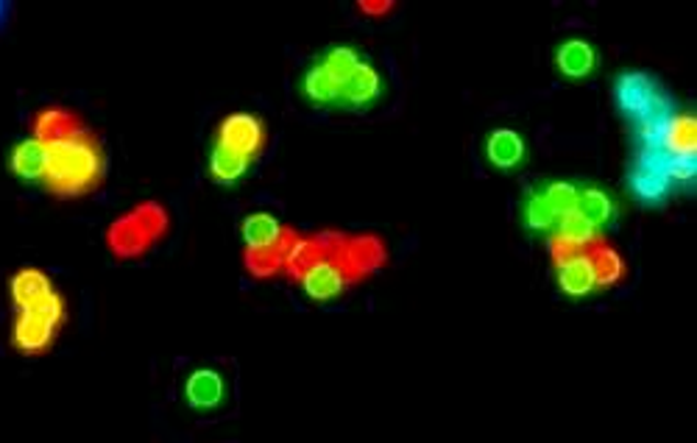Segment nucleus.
Here are the masks:
<instances>
[{"instance_id":"bb28decb","label":"nucleus","mask_w":697,"mask_h":443,"mask_svg":"<svg viewBox=\"0 0 697 443\" xmlns=\"http://www.w3.org/2000/svg\"><path fill=\"white\" fill-rule=\"evenodd\" d=\"M547 251H550L552 265L561 268V265H566V262H572V260H577V257L586 254L588 246L581 243V240H575V237L564 235V231H550Z\"/></svg>"},{"instance_id":"f8f14e48","label":"nucleus","mask_w":697,"mask_h":443,"mask_svg":"<svg viewBox=\"0 0 697 443\" xmlns=\"http://www.w3.org/2000/svg\"><path fill=\"white\" fill-rule=\"evenodd\" d=\"M54 291L56 287L50 282V276L45 271H40V268H20L18 274L12 276V282H9V296H12V304L18 307V313L37 307Z\"/></svg>"},{"instance_id":"5701e85b","label":"nucleus","mask_w":697,"mask_h":443,"mask_svg":"<svg viewBox=\"0 0 697 443\" xmlns=\"http://www.w3.org/2000/svg\"><path fill=\"white\" fill-rule=\"evenodd\" d=\"M302 95L307 98L310 104L322 106V110H333V106H340V84L335 79H329V76L324 73L316 61H313V65L304 70Z\"/></svg>"},{"instance_id":"9b49d317","label":"nucleus","mask_w":697,"mask_h":443,"mask_svg":"<svg viewBox=\"0 0 697 443\" xmlns=\"http://www.w3.org/2000/svg\"><path fill=\"white\" fill-rule=\"evenodd\" d=\"M302 285L304 296L313 298V302H333V298L344 296L349 282H346L344 271L338 268V262L329 257V260H322L318 265H313L307 274L299 280Z\"/></svg>"},{"instance_id":"a211bd4d","label":"nucleus","mask_w":697,"mask_h":443,"mask_svg":"<svg viewBox=\"0 0 697 443\" xmlns=\"http://www.w3.org/2000/svg\"><path fill=\"white\" fill-rule=\"evenodd\" d=\"M240 235L246 249H268V246L282 243L291 235V229L279 218H273L271 213H251L243 218Z\"/></svg>"},{"instance_id":"7ed1b4c3","label":"nucleus","mask_w":697,"mask_h":443,"mask_svg":"<svg viewBox=\"0 0 697 443\" xmlns=\"http://www.w3.org/2000/svg\"><path fill=\"white\" fill-rule=\"evenodd\" d=\"M333 260L338 262L346 282L352 287L369 280L371 274H376L380 268H385V262H389V249H385V240L376 235H346L344 231Z\"/></svg>"},{"instance_id":"aec40b11","label":"nucleus","mask_w":697,"mask_h":443,"mask_svg":"<svg viewBox=\"0 0 697 443\" xmlns=\"http://www.w3.org/2000/svg\"><path fill=\"white\" fill-rule=\"evenodd\" d=\"M296 237L299 231L291 229V235H288L282 243L268 246V249H246L243 251V265H246V271H249L251 276H257V280H268V276L282 274V268H285V254Z\"/></svg>"},{"instance_id":"423d86ee","label":"nucleus","mask_w":697,"mask_h":443,"mask_svg":"<svg viewBox=\"0 0 697 443\" xmlns=\"http://www.w3.org/2000/svg\"><path fill=\"white\" fill-rule=\"evenodd\" d=\"M85 121L76 115L74 110H65V106H48V110H40L31 121V137L43 143L45 148L56 146V143H65L76 134L85 132Z\"/></svg>"},{"instance_id":"0eeeda50","label":"nucleus","mask_w":697,"mask_h":443,"mask_svg":"<svg viewBox=\"0 0 697 443\" xmlns=\"http://www.w3.org/2000/svg\"><path fill=\"white\" fill-rule=\"evenodd\" d=\"M56 332H59V327L45 321L37 313H18V318L12 323V347L20 354L37 357V354H45L54 347Z\"/></svg>"},{"instance_id":"39448f33","label":"nucleus","mask_w":697,"mask_h":443,"mask_svg":"<svg viewBox=\"0 0 697 443\" xmlns=\"http://www.w3.org/2000/svg\"><path fill=\"white\" fill-rule=\"evenodd\" d=\"M340 237H344V231H333V229L316 231V235H299L296 240H293L291 249H288L282 274H288L293 282H299L304 274H307L310 268L318 265L322 260H329V257L335 254Z\"/></svg>"},{"instance_id":"412c9836","label":"nucleus","mask_w":697,"mask_h":443,"mask_svg":"<svg viewBox=\"0 0 697 443\" xmlns=\"http://www.w3.org/2000/svg\"><path fill=\"white\" fill-rule=\"evenodd\" d=\"M555 285L558 291L570 298H586L592 296V293H597V280L588 257L583 254L577 257V260L566 262V265L555 268Z\"/></svg>"},{"instance_id":"6e6552de","label":"nucleus","mask_w":697,"mask_h":443,"mask_svg":"<svg viewBox=\"0 0 697 443\" xmlns=\"http://www.w3.org/2000/svg\"><path fill=\"white\" fill-rule=\"evenodd\" d=\"M382 76L376 73V67L371 61H360L352 70V76L340 84V106L346 110H369L382 98Z\"/></svg>"},{"instance_id":"6ab92c4d","label":"nucleus","mask_w":697,"mask_h":443,"mask_svg":"<svg viewBox=\"0 0 697 443\" xmlns=\"http://www.w3.org/2000/svg\"><path fill=\"white\" fill-rule=\"evenodd\" d=\"M184 396H188V405L195 407V410H213L226 396L224 377L213 368L193 371L188 383H184Z\"/></svg>"},{"instance_id":"4be33fe9","label":"nucleus","mask_w":697,"mask_h":443,"mask_svg":"<svg viewBox=\"0 0 697 443\" xmlns=\"http://www.w3.org/2000/svg\"><path fill=\"white\" fill-rule=\"evenodd\" d=\"M206 168H210V177L218 184H237L240 179H246V173L251 170V159L240 157V154L221 146V143H213V151H210V159H206Z\"/></svg>"},{"instance_id":"f03ea898","label":"nucleus","mask_w":697,"mask_h":443,"mask_svg":"<svg viewBox=\"0 0 697 443\" xmlns=\"http://www.w3.org/2000/svg\"><path fill=\"white\" fill-rule=\"evenodd\" d=\"M168 231V213L157 201H143L132 213L121 215L106 231V246L121 260L143 257Z\"/></svg>"},{"instance_id":"b1692460","label":"nucleus","mask_w":697,"mask_h":443,"mask_svg":"<svg viewBox=\"0 0 697 443\" xmlns=\"http://www.w3.org/2000/svg\"><path fill=\"white\" fill-rule=\"evenodd\" d=\"M360 61H363V56H360L358 48H352V45H333V48H327L322 56H318L316 65L322 67L329 79L344 84Z\"/></svg>"},{"instance_id":"1a4fd4ad","label":"nucleus","mask_w":697,"mask_h":443,"mask_svg":"<svg viewBox=\"0 0 697 443\" xmlns=\"http://www.w3.org/2000/svg\"><path fill=\"white\" fill-rule=\"evenodd\" d=\"M617 95L622 110L631 117H637V121H644V117L655 115V112H664L659 90L639 73L622 76L617 87Z\"/></svg>"},{"instance_id":"393cba45","label":"nucleus","mask_w":697,"mask_h":443,"mask_svg":"<svg viewBox=\"0 0 697 443\" xmlns=\"http://www.w3.org/2000/svg\"><path fill=\"white\" fill-rule=\"evenodd\" d=\"M521 220H525V226H528L530 231H539V235L552 231L558 226L555 209L550 207V201L544 198V193H541L539 188L530 190V193L525 195V204H521Z\"/></svg>"},{"instance_id":"a878e982","label":"nucleus","mask_w":697,"mask_h":443,"mask_svg":"<svg viewBox=\"0 0 697 443\" xmlns=\"http://www.w3.org/2000/svg\"><path fill=\"white\" fill-rule=\"evenodd\" d=\"M577 188H581V184L566 182V179H550V182L539 184V190H541V193H544V198L550 201V207L555 209L558 220L564 218V215L575 213Z\"/></svg>"},{"instance_id":"c85d7f7f","label":"nucleus","mask_w":697,"mask_h":443,"mask_svg":"<svg viewBox=\"0 0 697 443\" xmlns=\"http://www.w3.org/2000/svg\"><path fill=\"white\" fill-rule=\"evenodd\" d=\"M7 3H0V23H3V14H7Z\"/></svg>"},{"instance_id":"20e7f679","label":"nucleus","mask_w":697,"mask_h":443,"mask_svg":"<svg viewBox=\"0 0 697 443\" xmlns=\"http://www.w3.org/2000/svg\"><path fill=\"white\" fill-rule=\"evenodd\" d=\"M215 143H221V146L232 148V151H237L240 157L255 162L268 143L266 123L257 115H251V112H232V115H226L224 121L218 123Z\"/></svg>"},{"instance_id":"cd10ccee","label":"nucleus","mask_w":697,"mask_h":443,"mask_svg":"<svg viewBox=\"0 0 697 443\" xmlns=\"http://www.w3.org/2000/svg\"><path fill=\"white\" fill-rule=\"evenodd\" d=\"M358 9L363 14H369V18L380 20V18H385L389 12H394L396 3H394V0H360Z\"/></svg>"},{"instance_id":"ddd939ff","label":"nucleus","mask_w":697,"mask_h":443,"mask_svg":"<svg viewBox=\"0 0 697 443\" xmlns=\"http://www.w3.org/2000/svg\"><path fill=\"white\" fill-rule=\"evenodd\" d=\"M9 170L20 182H45L48 173V148L34 137H25L9 151Z\"/></svg>"},{"instance_id":"f257e3e1","label":"nucleus","mask_w":697,"mask_h":443,"mask_svg":"<svg viewBox=\"0 0 697 443\" xmlns=\"http://www.w3.org/2000/svg\"><path fill=\"white\" fill-rule=\"evenodd\" d=\"M103 177H106V154L90 128L48 148V173L43 184L59 198H79L92 193Z\"/></svg>"},{"instance_id":"f3484780","label":"nucleus","mask_w":697,"mask_h":443,"mask_svg":"<svg viewBox=\"0 0 697 443\" xmlns=\"http://www.w3.org/2000/svg\"><path fill=\"white\" fill-rule=\"evenodd\" d=\"M588 262H592V271H595V280H597V291H608V287L619 285L625 280V260L611 243H608L606 237H597L595 243L588 246L586 251Z\"/></svg>"},{"instance_id":"9d476101","label":"nucleus","mask_w":697,"mask_h":443,"mask_svg":"<svg viewBox=\"0 0 697 443\" xmlns=\"http://www.w3.org/2000/svg\"><path fill=\"white\" fill-rule=\"evenodd\" d=\"M659 151L670 159H695L697 151V117L670 115L659 137Z\"/></svg>"},{"instance_id":"2eb2a0df","label":"nucleus","mask_w":697,"mask_h":443,"mask_svg":"<svg viewBox=\"0 0 697 443\" xmlns=\"http://www.w3.org/2000/svg\"><path fill=\"white\" fill-rule=\"evenodd\" d=\"M525 137L514 128H494L488 137H485V159L499 170H514L525 162Z\"/></svg>"},{"instance_id":"4468645a","label":"nucleus","mask_w":697,"mask_h":443,"mask_svg":"<svg viewBox=\"0 0 697 443\" xmlns=\"http://www.w3.org/2000/svg\"><path fill=\"white\" fill-rule=\"evenodd\" d=\"M575 213L603 235V229L611 226L617 218V198L597 184H583V188H577Z\"/></svg>"},{"instance_id":"dca6fc26","label":"nucleus","mask_w":697,"mask_h":443,"mask_svg":"<svg viewBox=\"0 0 697 443\" xmlns=\"http://www.w3.org/2000/svg\"><path fill=\"white\" fill-rule=\"evenodd\" d=\"M555 67L558 73L566 76V79L572 81L586 79V76L595 73L597 67L595 45L586 43V39H566V43L558 45Z\"/></svg>"}]
</instances>
